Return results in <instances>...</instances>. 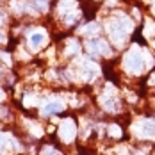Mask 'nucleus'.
Instances as JSON below:
<instances>
[{
	"label": "nucleus",
	"mask_w": 155,
	"mask_h": 155,
	"mask_svg": "<svg viewBox=\"0 0 155 155\" xmlns=\"http://www.w3.org/2000/svg\"><path fill=\"white\" fill-rule=\"evenodd\" d=\"M4 39H5V36H4V32L0 31V41H4Z\"/></svg>",
	"instance_id": "obj_11"
},
{
	"label": "nucleus",
	"mask_w": 155,
	"mask_h": 155,
	"mask_svg": "<svg viewBox=\"0 0 155 155\" xmlns=\"http://www.w3.org/2000/svg\"><path fill=\"white\" fill-rule=\"evenodd\" d=\"M110 134H112V136H116V137H120V136H121V130H120L116 125H112V127H110Z\"/></svg>",
	"instance_id": "obj_9"
},
{
	"label": "nucleus",
	"mask_w": 155,
	"mask_h": 155,
	"mask_svg": "<svg viewBox=\"0 0 155 155\" xmlns=\"http://www.w3.org/2000/svg\"><path fill=\"white\" fill-rule=\"evenodd\" d=\"M61 110H62L61 102H52V104H48L47 107L43 109V114H55V112H61Z\"/></svg>",
	"instance_id": "obj_6"
},
{
	"label": "nucleus",
	"mask_w": 155,
	"mask_h": 155,
	"mask_svg": "<svg viewBox=\"0 0 155 155\" xmlns=\"http://www.w3.org/2000/svg\"><path fill=\"white\" fill-rule=\"evenodd\" d=\"M43 41H45V36L41 32H34L31 36V47L32 48H39L43 45Z\"/></svg>",
	"instance_id": "obj_7"
},
{
	"label": "nucleus",
	"mask_w": 155,
	"mask_h": 155,
	"mask_svg": "<svg viewBox=\"0 0 155 155\" xmlns=\"http://www.w3.org/2000/svg\"><path fill=\"white\" fill-rule=\"evenodd\" d=\"M130 31V21L128 20H116V21H112L110 23V27H109V32H110V38L114 39V43H118V45H121L125 41V38H127V34Z\"/></svg>",
	"instance_id": "obj_1"
},
{
	"label": "nucleus",
	"mask_w": 155,
	"mask_h": 155,
	"mask_svg": "<svg viewBox=\"0 0 155 155\" xmlns=\"http://www.w3.org/2000/svg\"><path fill=\"white\" fill-rule=\"evenodd\" d=\"M143 64H144V59H143V55H141L137 50H130V52L127 54V57H125V66L128 68V71L137 73V71L143 70Z\"/></svg>",
	"instance_id": "obj_2"
},
{
	"label": "nucleus",
	"mask_w": 155,
	"mask_h": 155,
	"mask_svg": "<svg viewBox=\"0 0 155 155\" xmlns=\"http://www.w3.org/2000/svg\"><path fill=\"white\" fill-rule=\"evenodd\" d=\"M4 144H5V137H4V136L0 134V150L4 148Z\"/></svg>",
	"instance_id": "obj_10"
},
{
	"label": "nucleus",
	"mask_w": 155,
	"mask_h": 155,
	"mask_svg": "<svg viewBox=\"0 0 155 155\" xmlns=\"http://www.w3.org/2000/svg\"><path fill=\"white\" fill-rule=\"evenodd\" d=\"M137 132L144 137H155V120H143L137 125Z\"/></svg>",
	"instance_id": "obj_4"
},
{
	"label": "nucleus",
	"mask_w": 155,
	"mask_h": 155,
	"mask_svg": "<svg viewBox=\"0 0 155 155\" xmlns=\"http://www.w3.org/2000/svg\"><path fill=\"white\" fill-rule=\"evenodd\" d=\"M59 136L64 143H70V141L75 137V125L71 120H66L64 123L59 127Z\"/></svg>",
	"instance_id": "obj_3"
},
{
	"label": "nucleus",
	"mask_w": 155,
	"mask_h": 155,
	"mask_svg": "<svg viewBox=\"0 0 155 155\" xmlns=\"http://www.w3.org/2000/svg\"><path fill=\"white\" fill-rule=\"evenodd\" d=\"M34 4L39 7V9H47V4H48V0H34Z\"/></svg>",
	"instance_id": "obj_8"
},
{
	"label": "nucleus",
	"mask_w": 155,
	"mask_h": 155,
	"mask_svg": "<svg viewBox=\"0 0 155 155\" xmlns=\"http://www.w3.org/2000/svg\"><path fill=\"white\" fill-rule=\"evenodd\" d=\"M87 48H89L93 54H96V52H98V54H102V52H104V54H109L107 45H105L102 39H93V41H89V43H87Z\"/></svg>",
	"instance_id": "obj_5"
}]
</instances>
